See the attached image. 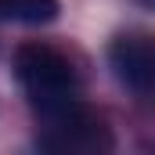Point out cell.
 <instances>
[{
  "instance_id": "3957f363",
  "label": "cell",
  "mask_w": 155,
  "mask_h": 155,
  "mask_svg": "<svg viewBox=\"0 0 155 155\" xmlns=\"http://www.w3.org/2000/svg\"><path fill=\"white\" fill-rule=\"evenodd\" d=\"M112 76L134 94H155V36L123 33L108 43Z\"/></svg>"
},
{
  "instance_id": "6da1fadb",
  "label": "cell",
  "mask_w": 155,
  "mask_h": 155,
  "mask_svg": "<svg viewBox=\"0 0 155 155\" xmlns=\"http://www.w3.org/2000/svg\"><path fill=\"white\" fill-rule=\"evenodd\" d=\"M15 76L40 116H51L76 101V69L72 61L47 47V43H22L15 51Z\"/></svg>"
},
{
  "instance_id": "277c9868",
  "label": "cell",
  "mask_w": 155,
  "mask_h": 155,
  "mask_svg": "<svg viewBox=\"0 0 155 155\" xmlns=\"http://www.w3.org/2000/svg\"><path fill=\"white\" fill-rule=\"evenodd\" d=\"M58 0H0V15L22 25H47L58 18Z\"/></svg>"
},
{
  "instance_id": "7a4b0ae2",
  "label": "cell",
  "mask_w": 155,
  "mask_h": 155,
  "mask_svg": "<svg viewBox=\"0 0 155 155\" xmlns=\"http://www.w3.org/2000/svg\"><path fill=\"white\" fill-rule=\"evenodd\" d=\"M47 119V134L40 137V148H51V152H97V148H112V137L105 130V123L79 108L76 101L51 112Z\"/></svg>"
},
{
  "instance_id": "5b68a950",
  "label": "cell",
  "mask_w": 155,
  "mask_h": 155,
  "mask_svg": "<svg viewBox=\"0 0 155 155\" xmlns=\"http://www.w3.org/2000/svg\"><path fill=\"white\" fill-rule=\"evenodd\" d=\"M148 4H155V0H148Z\"/></svg>"
}]
</instances>
